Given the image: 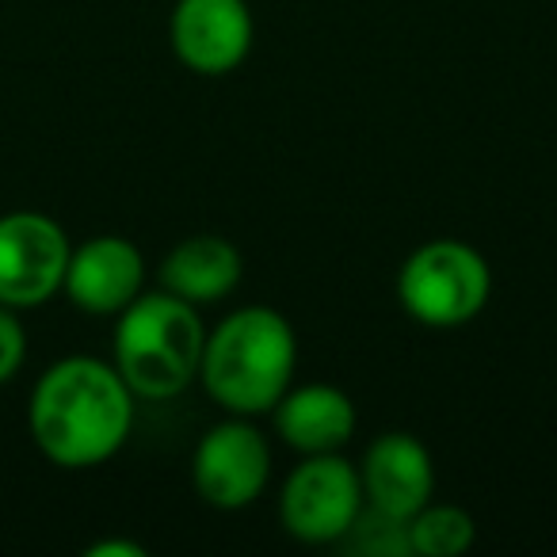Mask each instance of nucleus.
<instances>
[{"mask_svg":"<svg viewBox=\"0 0 557 557\" xmlns=\"http://www.w3.org/2000/svg\"><path fill=\"white\" fill-rule=\"evenodd\" d=\"M344 546L356 549L367 557H405L412 554V539H409V519L386 516V511L363 504V511L356 516L351 531L344 534Z\"/></svg>","mask_w":557,"mask_h":557,"instance_id":"14","label":"nucleus"},{"mask_svg":"<svg viewBox=\"0 0 557 557\" xmlns=\"http://www.w3.org/2000/svg\"><path fill=\"white\" fill-rule=\"evenodd\" d=\"M146 287V260L138 245L126 237H92L70 252L65 268V298L81 313L92 318H119Z\"/></svg>","mask_w":557,"mask_h":557,"instance_id":"9","label":"nucleus"},{"mask_svg":"<svg viewBox=\"0 0 557 557\" xmlns=\"http://www.w3.org/2000/svg\"><path fill=\"white\" fill-rule=\"evenodd\" d=\"M70 237L42 210L0 214V306L32 310L62 290L70 268Z\"/></svg>","mask_w":557,"mask_h":557,"instance_id":"6","label":"nucleus"},{"mask_svg":"<svg viewBox=\"0 0 557 557\" xmlns=\"http://www.w3.org/2000/svg\"><path fill=\"white\" fill-rule=\"evenodd\" d=\"M240 252L222 237H187L164 256L161 287L191 306L218 302L240 283Z\"/></svg>","mask_w":557,"mask_h":557,"instance_id":"12","label":"nucleus"},{"mask_svg":"<svg viewBox=\"0 0 557 557\" xmlns=\"http://www.w3.org/2000/svg\"><path fill=\"white\" fill-rule=\"evenodd\" d=\"M363 504L359 470L348 458L329 450V455H306V462L290 470L287 485L278 493V516L295 539L325 546L351 531Z\"/></svg>","mask_w":557,"mask_h":557,"instance_id":"5","label":"nucleus"},{"mask_svg":"<svg viewBox=\"0 0 557 557\" xmlns=\"http://www.w3.org/2000/svg\"><path fill=\"white\" fill-rule=\"evenodd\" d=\"M92 557H108V554H126V557H141V546H134V542H100V546L88 549Z\"/></svg>","mask_w":557,"mask_h":557,"instance_id":"16","label":"nucleus"},{"mask_svg":"<svg viewBox=\"0 0 557 557\" xmlns=\"http://www.w3.org/2000/svg\"><path fill=\"white\" fill-rule=\"evenodd\" d=\"M27 428L42 455L62 470H92L115 458L134 428V389L115 363L70 356L39 374Z\"/></svg>","mask_w":557,"mask_h":557,"instance_id":"1","label":"nucleus"},{"mask_svg":"<svg viewBox=\"0 0 557 557\" xmlns=\"http://www.w3.org/2000/svg\"><path fill=\"white\" fill-rule=\"evenodd\" d=\"M207 325L191 302L169 290H141L115 321V371L134 397L169 401L199 379Z\"/></svg>","mask_w":557,"mask_h":557,"instance_id":"3","label":"nucleus"},{"mask_svg":"<svg viewBox=\"0 0 557 557\" xmlns=\"http://www.w3.org/2000/svg\"><path fill=\"white\" fill-rule=\"evenodd\" d=\"M271 478V447L245 417L222 420L199 440L191 481L210 508L237 511L263 493Z\"/></svg>","mask_w":557,"mask_h":557,"instance_id":"7","label":"nucleus"},{"mask_svg":"<svg viewBox=\"0 0 557 557\" xmlns=\"http://www.w3.org/2000/svg\"><path fill=\"white\" fill-rule=\"evenodd\" d=\"M275 432L283 443L302 455H329L341 450L356 432V405L344 389L313 382V386H298L275 401Z\"/></svg>","mask_w":557,"mask_h":557,"instance_id":"11","label":"nucleus"},{"mask_svg":"<svg viewBox=\"0 0 557 557\" xmlns=\"http://www.w3.org/2000/svg\"><path fill=\"white\" fill-rule=\"evenodd\" d=\"M27 359V329L20 321V310L0 306V386L20 374Z\"/></svg>","mask_w":557,"mask_h":557,"instance_id":"15","label":"nucleus"},{"mask_svg":"<svg viewBox=\"0 0 557 557\" xmlns=\"http://www.w3.org/2000/svg\"><path fill=\"white\" fill-rule=\"evenodd\" d=\"M478 527L473 516L455 504H432L428 500L417 516L409 519V539H412V554H428V557H447V554H462L473 542Z\"/></svg>","mask_w":557,"mask_h":557,"instance_id":"13","label":"nucleus"},{"mask_svg":"<svg viewBox=\"0 0 557 557\" xmlns=\"http://www.w3.org/2000/svg\"><path fill=\"white\" fill-rule=\"evenodd\" d=\"M493 275L485 256L466 240H428L405 260L397 275V298L420 325L458 329L488 302Z\"/></svg>","mask_w":557,"mask_h":557,"instance_id":"4","label":"nucleus"},{"mask_svg":"<svg viewBox=\"0 0 557 557\" xmlns=\"http://www.w3.org/2000/svg\"><path fill=\"white\" fill-rule=\"evenodd\" d=\"M172 50L199 77H225L252 50V12L245 0H176Z\"/></svg>","mask_w":557,"mask_h":557,"instance_id":"8","label":"nucleus"},{"mask_svg":"<svg viewBox=\"0 0 557 557\" xmlns=\"http://www.w3.org/2000/svg\"><path fill=\"white\" fill-rule=\"evenodd\" d=\"M363 500L371 508L397 519H412L435 493V466L428 447L409 432H386L367 447L363 466Z\"/></svg>","mask_w":557,"mask_h":557,"instance_id":"10","label":"nucleus"},{"mask_svg":"<svg viewBox=\"0 0 557 557\" xmlns=\"http://www.w3.org/2000/svg\"><path fill=\"white\" fill-rule=\"evenodd\" d=\"M298 363L295 329L271 306H245L207 333L199 379L233 417L271 412L290 389Z\"/></svg>","mask_w":557,"mask_h":557,"instance_id":"2","label":"nucleus"}]
</instances>
